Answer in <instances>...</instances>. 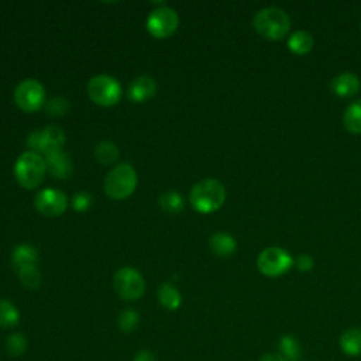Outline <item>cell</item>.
Instances as JSON below:
<instances>
[{"label": "cell", "mask_w": 361, "mask_h": 361, "mask_svg": "<svg viewBox=\"0 0 361 361\" xmlns=\"http://www.w3.org/2000/svg\"><path fill=\"white\" fill-rule=\"evenodd\" d=\"M189 200L196 212L202 214L213 213L223 206L226 200V188L219 179H202L190 189Z\"/></svg>", "instance_id": "obj_1"}, {"label": "cell", "mask_w": 361, "mask_h": 361, "mask_svg": "<svg viewBox=\"0 0 361 361\" xmlns=\"http://www.w3.org/2000/svg\"><path fill=\"white\" fill-rule=\"evenodd\" d=\"M252 25L261 37L271 41H279L289 34L290 20L282 8L268 6L255 13Z\"/></svg>", "instance_id": "obj_2"}, {"label": "cell", "mask_w": 361, "mask_h": 361, "mask_svg": "<svg viewBox=\"0 0 361 361\" xmlns=\"http://www.w3.org/2000/svg\"><path fill=\"white\" fill-rule=\"evenodd\" d=\"M45 172V159L34 151L21 154L14 164V176L17 182L25 189H35L39 186L44 180Z\"/></svg>", "instance_id": "obj_3"}, {"label": "cell", "mask_w": 361, "mask_h": 361, "mask_svg": "<svg viewBox=\"0 0 361 361\" xmlns=\"http://www.w3.org/2000/svg\"><path fill=\"white\" fill-rule=\"evenodd\" d=\"M137 186V172L128 164L116 165L104 179V192L111 199L128 197Z\"/></svg>", "instance_id": "obj_4"}, {"label": "cell", "mask_w": 361, "mask_h": 361, "mask_svg": "<svg viewBox=\"0 0 361 361\" xmlns=\"http://www.w3.org/2000/svg\"><path fill=\"white\" fill-rule=\"evenodd\" d=\"M295 264L288 251L281 247H267L257 258L258 271L269 278H276L286 274Z\"/></svg>", "instance_id": "obj_5"}, {"label": "cell", "mask_w": 361, "mask_h": 361, "mask_svg": "<svg viewBox=\"0 0 361 361\" xmlns=\"http://www.w3.org/2000/svg\"><path fill=\"white\" fill-rule=\"evenodd\" d=\"M87 94L96 104L109 107L120 100L121 86L113 76L97 75L89 80Z\"/></svg>", "instance_id": "obj_6"}, {"label": "cell", "mask_w": 361, "mask_h": 361, "mask_svg": "<svg viewBox=\"0 0 361 361\" xmlns=\"http://www.w3.org/2000/svg\"><path fill=\"white\" fill-rule=\"evenodd\" d=\"M114 289L121 299L137 300L144 295L145 282L135 268L123 267L114 274Z\"/></svg>", "instance_id": "obj_7"}, {"label": "cell", "mask_w": 361, "mask_h": 361, "mask_svg": "<svg viewBox=\"0 0 361 361\" xmlns=\"http://www.w3.org/2000/svg\"><path fill=\"white\" fill-rule=\"evenodd\" d=\"M16 104L27 113H34L45 104V89L35 79H24L14 89Z\"/></svg>", "instance_id": "obj_8"}, {"label": "cell", "mask_w": 361, "mask_h": 361, "mask_svg": "<svg viewBox=\"0 0 361 361\" xmlns=\"http://www.w3.org/2000/svg\"><path fill=\"white\" fill-rule=\"evenodd\" d=\"M27 144L34 152H42L45 157H48L54 152L62 151L65 144V133L56 126H48L44 130L31 133L27 138Z\"/></svg>", "instance_id": "obj_9"}, {"label": "cell", "mask_w": 361, "mask_h": 361, "mask_svg": "<svg viewBox=\"0 0 361 361\" xmlns=\"http://www.w3.org/2000/svg\"><path fill=\"white\" fill-rule=\"evenodd\" d=\"M179 25V17L171 7L162 6L152 10L147 18V28L155 38H166L172 35Z\"/></svg>", "instance_id": "obj_10"}, {"label": "cell", "mask_w": 361, "mask_h": 361, "mask_svg": "<svg viewBox=\"0 0 361 361\" xmlns=\"http://www.w3.org/2000/svg\"><path fill=\"white\" fill-rule=\"evenodd\" d=\"M34 204L41 214L47 217H56L65 212L68 206V199L65 193L59 189L48 188L35 195Z\"/></svg>", "instance_id": "obj_11"}, {"label": "cell", "mask_w": 361, "mask_h": 361, "mask_svg": "<svg viewBox=\"0 0 361 361\" xmlns=\"http://www.w3.org/2000/svg\"><path fill=\"white\" fill-rule=\"evenodd\" d=\"M330 89L338 97H351L360 92L361 80L353 72H343L331 79Z\"/></svg>", "instance_id": "obj_12"}, {"label": "cell", "mask_w": 361, "mask_h": 361, "mask_svg": "<svg viewBox=\"0 0 361 361\" xmlns=\"http://www.w3.org/2000/svg\"><path fill=\"white\" fill-rule=\"evenodd\" d=\"M157 92V82L154 78L141 75L135 78L128 86V99L134 103H142L151 99Z\"/></svg>", "instance_id": "obj_13"}, {"label": "cell", "mask_w": 361, "mask_h": 361, "mask_svg": "<svg viewBox=\"0 0 361 361\" xmlns=\"http://www.w3.org/2000/svg\"><path fill=\"white\" fill-rule=\"evenodd\" d=\"M45 165L51 175L58 179H68L72 175V161L63 151H58L45 157Z\"/></svg>", "instance_id": "obj_14"}, {"label": "cell", "mask_w": 361, "mask_h": 361, "mask_svg": "<svg viewBox=\"0 0 361 361\" xmlns=\"http://www.w3.org/2000/svg\"><path fill=\"white\" fill-rule=\"evenodd\" d=\"M286 45L292 54L302 56V55L309 54L313 49L314 39L310 32H307L305 30H296L289 34Z\"/></svg>", "instance_id": "obj_15"}, {"label": "cell", "mask_w": 361, "mask_h": 361, "mask_svg": "<svg viewBox=\"0 0 361 361\" xmlns=\"http://www.w3.org/2000/svg\"><path fill=\"white\" fill-rule=\"evenodd\" d=\"M210 250L219 257H230L237 250V241L226 231H217L209 238Z\"/></svg>", "instance_id": "obj_16"}, {"label": "cell", "mask_w": 361, "mask_h": 361, "mask_svg": "<svg viewBox=\"0 0 361 361\" xmlns=\"http://www.w3.org/2000/svg\"><path fill=\"white\" fill-rule=\"evenodd\" d=\"M338 345L341 351L348 357L361 355V329L351 327L343 331L338 338Z\"/></svg>", "instance_id": "obj_17"}, {"label": "cell", "mask_w": 361, "mask_h": 361, "mask_svg": "<svg viewBox=\"0 0 361 361\" xmlns=\"http://www.w3.org/2000/svg\"><path fill=\"white\" fill-rule=\"evenodd\" d=\"M278 354L285 361H299L302 355V347L299 340L292 334H285L278 341Z\"/></svg>", "instance_id": "obj_18"}, {"label": "cell", "mask_w": 361, "mask_h": 361, "mask_svg": "<svg viewBox=\"0 0 361 361\" xmlns=\"http://www.w3.org/2000/svg\"><path fill=\"white\" fill-rule=\"evenodd\" d=\"M38 261V252L32 245L28 244H20L13 250L11 254V262L13 267L17 269L28 265H37Z\"/></svg>", "instance_id": "obj_19"}, {"label": "cell", "mask_w": 361, "mask_h": 361, "mask_svg": "<svg viewBox=\"0 0 361 361\" xmlns=\"http://www.w3.org/2000/svg\"><path fill=\"white\" fill-rule=\"evenodd\" d=\"M343 123L351 134H361V99L350 103L343 114Z\"/></svg>", "instance_id": "obj_20"}, {"label": "cell", "mask_w": 361, "mask_h": 361, "mask_svg": "<svg viewBox=\"0 0 361 361\" xmlns=\"http://www.w3.org/2000/svg\"><path fill=\"white\" fill-rule=\"evenodd\" d=\"M158 300L168 310H176L182 303V296L172 283L166 282L162 283L158 289Z\"/></svg>", "instance_id": "obj_21"}, {"label": "cell", "mask_w": 361, "mask_h": 361, "mask_svg": "<svg viewBox=\"0 0 361 361\" xmlns=\"http://www.w3.org/2000/svg\"><path fill=\"white\" fill-rule=\"evenodd\" d=\"M20 322L18 309L6 299H0V327L10 329L17 326Z\"/></svg>", "instance_id": "obj_22"}, {"label": "cell", "mask_w": 361, "mask_h": 361, "mask_svg": "<svg viewBox=\"0 0 361 361\" xmlns=\"http://www.w3.org/2000/svg\"><path fill=\"white\" fill-rule=\"evenodd\" d=\"M94 157L104 165L113 164L118 158V148L111 141H102L94 148Z\"/></svg>", "instance_id": "obj_23"}, {"label": "cell", "mask_w": 361, "mask_h": 361, "mask_svg": "<svg viewBox=\"0 0 361 361\" xmlns=\"http://www.w3.org/2000/svg\"><path fill=\"white\" fill-rule=\"evenodd\" d=\"M159 206L169 214H176L183 209V199L175 190H168L159 196Z\"/></svg>", "instance_id": "obj_24"}, {"label": "cell", "mask_w": 361, "mask_h": 361, "mask_svg": "<svg viewBox=\"0 0 361 361\" xmlns=\"http://www.w3.org/2000/svg\"><path fill=\"white\" fill-rule=\"evenodd\" d=\"M17 275L20 282L27 289H37L41 285V272L38 271L37 265H28L17 269Z\"/></svg>", "instance_id": "obj_25"}, {"label": "cell", "mask_w": 361, "mask_h": 361, "mask_svg": "<svg viewBox=\"0 0 361 361\" xmlns=\"http://www.w3.org/2000/svg\"><path fill=\"white\" fill-rule=\"evenodd\" d=\"M27 338L21 333H13L6 338V350L11 357H18L27 350Z\"/></svg>", "instance_id": "obj_26"}, {"label": "cell", "mask_w": 361, "mask_h": 361, "mask_svg": "<svg viewBox=\"0 0 361 361\" xmlns=\"http://www.w3.org/2000/svg\"><path fill=\"white\" fill-rule=\"evenodd\" d=\"M138 322H140V316H138V313H137L135 310H133V309H126V310H123V312L120 313V316H118V320H117L120 330L124 331V333L133 331V330L138 326Z\"/></svg>", "instance_id": "obj_27"}, {"label": "cell", "mask_w": 361, "mask_h": 361, "mask_svg": "<svg viewBox=\"0 0 361 361\" xmlns=\"http://www.w3.org/2000/svg\"><path fill=\"white\" fill-rule=\"evenodd\" d=\"M45 110L49 116H63L69 110V102L62 96H56L45 103Z\"/></svg>", "instance_id": "obj_28"}, {"label": "cell", "mask_w": 361, "mask_h": 361, "mask_svg": "<svg viewBox=\"0 0 361 361\" xmlns=\"http://www.w3.org/2000/svg\"><path fill=\"white\" fill-rule=\"evenodd\" d=\"M92 204V196L87 192H78L72 199V206L76 212H85Z\"/></svg>", "instance_id": "obj_29"}, {"label": "cell", "mask_w": 361, "mask_h": 361, "mask_svg": "<svg viewBox=\"0 0 361 361\" xmlns=\"http://www.w3.org/2000/svg\"><path fill=\"white\" fill-rule=\"evenodd\" d=\"M295 267L300 271V272H309L313 269L314 267V259L312 255L309 254H300L296 257L295 259Z\"/></svg>", "instance_id": "obj_30"}, {"label": "cell", "mask_w": 361, "mask_h": 361, "mask_svg": "<svg viewBox=\"0 0 361 361\" xmlns=\"http://www.w3.org/2000/svg\"><path fill=\"white\" fill-rule=\"evenodd\" d=\"M133 361H155V358H154L152 353H149V351H147V350H141V351H138V353L135 354V357H134Z\"/></svg>", "instance_id": "obj_31"}, {"label": "cell", "mask_w": 361, "mask_h": 361, "mask_svg": "<svg viewBox=\"0 0 361 361\" xmlns=\"http://www.w3.org/2000/svg\"><path fill=\"white\" fill-rule=\"evenodd\" d=\"M259 361H285L278 353H265L264 355H261Z\"/></svg>", "instance_id": "obj_32"}, {"label": "cell", "mask_w": 361, "mask_h": 361, "mask_svg": "<svg viewBox=\"0 0 361 361\" xmlns=\"http://www.w3.org/2000/svg\"><path fill=\"white\" fill-rule=\"evenodd\" d=\"M360 30H361V25H360Z\"/></svg>", "instance_id": "obj_33"}]
</instances>
